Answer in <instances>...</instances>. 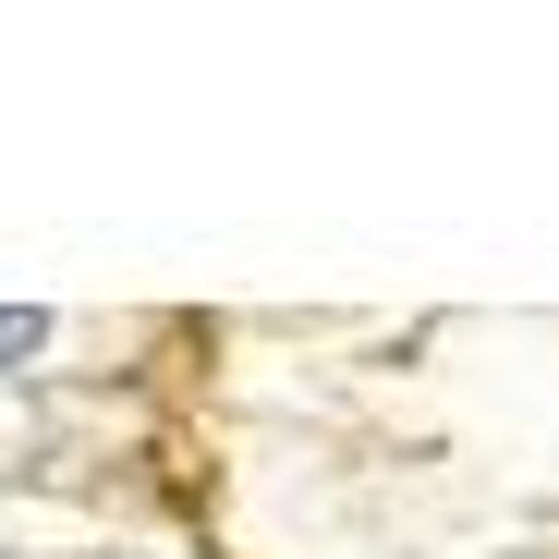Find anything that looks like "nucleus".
Masks as SVG:
<instances>
[{"label":"nucleus","mask_w":559,"mask_h":559,"mask_svg":"<svg viewBox=\"0 0 559 559\" xmlns=\"http://www.w3.org/2000/svg\"><path fill=\"white\" fill-rule=\"evenodd\" d=\"M25 353H49V317L37 305H0V365H25Z\"/></svg>","instance_id":"nucleus-1"}]
</instances>
